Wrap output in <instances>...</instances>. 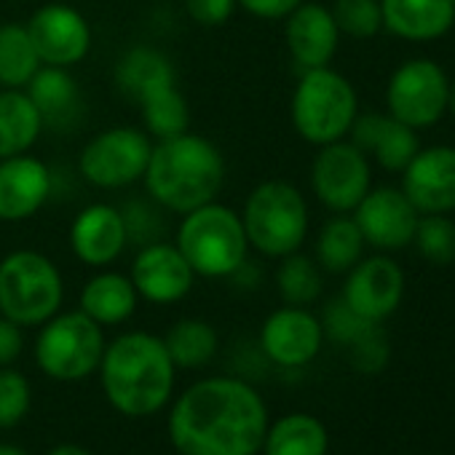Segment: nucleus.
Wrapping results in <instances>:
<instances>
[{
    "label": "nucleus",
    "instance_id": "nucleus-1",
    "mask_svg": "<svg viewBox=\"0 0 455 455\" xmlns=\"http://www.w3.org/2000/svg\"><path fill=\"white\" fill-rule=\"evenodd\" d=\"M268 407L242 378L190 383L169 410L166 434L180 455H252L268 431Z\"/></svg>",
    "mask_w": 455,
    "mask_h": 455
},
{
    "label": "nucleus",
    "instance_id": "nucleus-2",
    "mask_svg": "<svg viewBox=\"0 0 455 455\" xmlns=\"http://www.w3.org/2000/svg\"><path fill=\"white\" fill-rule=\"evenodd\" d=\"M97 372L108 404L126 418L156 415L174 396L177 367L164 340L145 330L113 338Z\"/></svg>",
    "mask_w": 455,
    "mask_h": 455
},
{
    "label": "nucleus",
    "instance_id": "nucleus-3",
    "mask_svg": "<svg viewBox=\"0 0 455 455\" xmlns=\"http://www.w3.org/2000/svg\"><path fill=\"white\" fill-rule=\"evenodd\" d=\"M142 182L153 204L185 214L217 198L225 182V158L204 134L182 132L153 142Z\"/></svg>",
    "mask_w": 455,
    "mask_h": 455
},
{
    "label": "nucleus",
    "instance_id": "nucleus-4",
    "mask_svg": "<svg viewBox=\"0 0 455 455\" xmlns=\"http://www.w3.org/2000/svg\"><path fill=\"white\" fill-rule=\"evenodd\" d=\"M174 244L201 279H231L250 260L242 214L217 198L182 214Z\"/></svg>",
    "mask_w": 455,
    "mask_h": 455
},
{
    "label": "nucleus",
    "instance_id": "nucleus-5",
    "mask_svg": "<svg viewBox=\"0 0 455 455\" xmlns=\"http://www.w3.org/2000/svg\"><path fill=\"white\" fill-rule=\"evenodd\" d=\"M250 250L263 258L282 260L298 252L311 228L306 196L287 180H266L255 185L239 212Z\"/></svg>",
    "mask_w": 455,
    "mask_h": 455
},
{
    "label": "nucleus",
    "instance_id": "nucleus-6",
    "mask_svg": "<svg viewBox=\"0 0 455 455\" xmlns=\"http://www.w3.org/2000/svg\"><path fill=\"white\" fill-rule=\"evenodd\" d=\"M356 116L359 97L343 73L330 65L300 73L290 100L292 129L300 140L316 148L346 140Z\"/></svg>",
    "mask_w": 455,
    "mask_h": 455
},
{
    "label": "nucleus",
    "instance_id": "nucleus-7",
    "mask_svg": "<svg viewBox=\"0 0 455 455\" xmlns=\"http://www.w3.org/2000/svg\"><path fill=\"white\" fill-rule=\"evenodd\" d=\"M65 303V279L57 263L38 250H14L0 260V316L20 327H41Z\"/></svg>",
    "mask_w": 455,
    "mask_h": 455
},
{
    "label": "nucleus",
    "instance_id": "nucleus-8",
    "mask_svg": "<svg viewBox=\"0 0 455 455\" xmlns=\"http://www.w3.org/2000/svg\"><path fill=\"white\" fill-rule=\"evenodd\" d=\"M105 346V327L76 308L60 311L38 327L33 356L46 378L57 383H78L97 372Z\"/></svg>",
    "mask_w": 455,
    "mask_h": 455
},
{
    "label": "nucleus",
    "instance_id": "nucleus-9",
    "mask_svg": "<svg viewBox=\"0 0 455 455\" xmlns=\"http://www.w3.org/2000/svg\"><path fill=\"white\" fill-rule=\"evenodd\" d=\"M153 140L140 126H110L97 132L78 156V174L100 190H121L142 182Z\"/></svg>",
    "mask_w": 455,
    "mask_h": 455
},
{
    "label": "nucleus",
    "instance_id": "nucleus-10",
    "mask_svg": "<svg viewBox=\"0 0 455 455\" xmlns=\"http://www.w3.org/2000/svg\"><path fill=\"white\" fill-rule=\"evenodd\" d=\"M447 92L450 78L442 65L428 57H412L391 73L386 110L399 124L420 132L447 116Z\"/></svg>",
    "mask_w": 455,
    "mask_h": 455
},
{
    "label": "nucleus",
    "instance_id": "nucleus-11",
    "mask_svg": "<svg viewBox=\"0 0 455 455\" xmlns=\"http://www.w3.org/2000/svg\"><path fill=\"white\" fill-rule=\"evenodd\" d=\"M372 188L370 156L351 140L322 145L311 161V190L332 214H351Z\"/></svg>",
    "mask_w": 455,
    "mask_h": 455
},
{
    "label": "nucleus",
    "instance_id": "nucleus-12",
    "mask_svg": "<svg viewBox=\"0 0 455 455\" xmlns=\"http://www.w3.org/2000/svg\"><path fill=\"white\" fill-rule=\"evenodd\" d=\"M351 217L359 225L367 247H375L380 252H396L412 247L420 212L412 206L402 188L380 185L367 190Z\"/></svg>",
    "mask_w": 455,
    "mask_h": 455
},
{
    "label": "nucleus",
    "instance_id": "nucleus-13",
    "mask_svg": "<svg viewBox=\"0 0 455 455\" xmlns=\"http://www.w3.org/2000/svg\"><path fill=\"white\" fill-rule=\"evenodd\" d=\"M25 25L44 65L70 70L92 52V25L70 4H46Z\"/></svg>",
    "mask_w": 455,
    "mask_h": 455
},
{
    "label": "nucleus",
    "instance_id": "nucleus-14",
    "mask_svg": "<svg viewBox=\"0 0 455 455\" xmlns=\"http://www.w3.org/2000/svg\"><path fill=\"white\" fill-rule=\"evenodd\" d=\"M324 346L322 319L306 306H282L271 311L260 327V348L268 362L284 370L311 364Z\"/></svg>",
    "mask_w": 455,
    "mask_h": 455
},
{
    "label": "nucleus",
    "instance_id": "nucleus-15",
    "mask_svg": "<svg viewBox=\"0 0 455 455\" xmlns=\"http://www.w3.org/2000/svg\"><path fill=\"white\" fill-rule=\"evenodd\" d=\"M129 279L140 300L153 306H174L190 295L198 276L174 242L156 239L142 244V250L134 255Z\"/></svg>",
    "mask_w": 455,
    "mask_h": 455
},
{
    "label": "nucleus",
    "instance_id": "nucleus-16",
    "mask_svg": "<svg viewBox=\"0 0 455 455\" xmlns=\"http://www.w3.org/2000/svg\"><path fill=\"white\" fill-rule=\"evenodd\" d=\"M404 271L388 255L362 258L343 284V300L367 322H386L404 300Z\"/></svg>",
    "mask_w": 455,
    "mask_h": 455
},
{
    "label": "nucleus",
    "instance_id": "nucleus-17",
    "mask_svg": "<svg viewBox=\"0 0 455 455\" xmlns=\"http://www.w3.org/2000/svg\"><path fill=\"white\" fill-rule=\"evenodd\" d=\"M70 250L86 268H110L129 244L124 212L113 204L94 201L84 206L70 222Z\"/></svg>",
    "mask_w": 455,
    "mask_h": 455
},
{
    "label": "nucleus",
    "instance_id": "nucleus-18",
    "mask_svg": "<svg viewBox=\"0 0 455 455\" xmlns=\"http://www.w3.org/2000/svg\"><path fill=\"white\" fill-rule=\"evenodd\" d=\"M402 190L420 214L455 212V148H420L402 172Z\"/></svg>",
    "mask_w": 455,
    "mask_h": 455
},
{
    "label": "nucleus",
    "instance_id": "nucleus-19",
    "mask_svg": "<svg viewBox=\"0 0 455 455\" xmlns=\"http://www.w3.org/2000/svg\"><path fill=\"white\" fill-rule=\"evenodd\" d=\"M52 169L41 158L30 153L0 158V222L36 217L52 198Z\"/></svg>",
    "mask_w": 455,
    "mask_h": 455
},
{
    "label": "nucleus",
    "instance_id": "nucleus-20",
    "mask_svg": "<svg viewBox=\"0 0 455 455\" xmlns=\"http://www.w3.org/2000/svg\"><path fill=\"white\" fill-rule=\"evenodd\" d=\"M284 44L292 65L303 70L327 68L340 46V30L335 17L322 4H303L284 17Z\"/></svg>",
    "mask_w": 455,
    "mask_h": 455
},
{
    "label": "nucleus",
    "instance_id": "nucleus-21",
    "mask_svg": "<svg viewBox=\"0 0 455 455\" xmlns=\"http://www.w3.org/2000/svg\"><path fill=\"white\" fill-rule=\"evenodd\" d=\"M383 30L410 44L444 38L455 25L452 0H380Z\"/></svg>",
    "mask_w": 455,
    "mask_h": 455
},
{
    "label": "nucleus",
    "instance_id": "nucleus-22",
    "mask_svg": "<svg viewBox=\"0 0 455 455\" xmlns=\"http://www.w3.org/2000/svg\"><path fill=\"white\" fill-rule=\"evenodd\" d=\"M140 306V295L132 279L121 271L100 268L78 295V308L94 319L100 327H118L134 316Z\"/></svg>",
    "mask_w": 455,
    "mask_h": 455
},
{
    "label": "nucleus",
    "instance_id": "nucleus-23",
    "mask_svg": "<svg viewBox=\"0 0 455 455\" xmlns=\"http://www.w3.org/2000/svg\"><path fill=\"white\" fill-rule=\"evenodd\" d=\"M46 124L25 89H0V158L30 153Z\"/></svg>",
    "mask_w": 455,
    "mask_h": 455
},
{
    "label": "nucleus",
    "instance_id": "nucleus-24",
    "mask_svg": "<svg viewBox=\"0 0 455 455\" xmlns=\"http://www.w3.org/2000/svg\"><path fill=\"white\" fill-rule=\"evenodd\" d=\"M263 455H327L330 434L311 412H287L268 423Z\"/></svg>",
    "mask_w": 455,
    "mask_h": 455
},
{
    "label": "nucleus",
    "instance_id": "nucleus-25",
    "mask_svg": "<svg viewBox=\"0 0 455 455\" xmlns=\"http://www.w3.org/2000/svg\"><path fill=\"white\" fill-rule=\"evenodd\" d=\"M116 84L129 100L140 102L142 97L177 84V73L169 57L161 54L158 49L132 46L116 65Z\"/></svg>",
    "mask_w": 455,
    "mask_h": 455
},
{
    "label": "nucleus",
    "instance_id": "nucleus-26",
    "mask_svg": "<svg viewBox=\"0 0 455 455\" xmlns=\"http://www.w3.org/2000/svg\"><path fill=\"white\" fill-rule=\"evenodd\" d=\"M25 92L33 100V105L38 108V113L44 116L46 126H65V124H70V118L81 108L78 84H76V78L70 76L68 68L44 65L33 76V81L25 86Z\"/></svg>",
    "mask_w": 455,
    "mask_h": 455
},
{
    "label": "nucleus",
    "instance_id": "nucleus-27",
    "mask_svg": "<svg viewBox=\"0 0 455 455\" xmlns=\"http://www.w3.org/2000/svg\"><path fill=\"white\" fill-rule=\"evenodd\" d=\"M364 236L351 214H332L316 234L314 260L327 274H348L364 258Z\"/></svg>",
    "mask_w": 455,
    "mask_h": 455
},
{
    "label": "nucleus",
    "instance_id": "nucleus-28",
    "mask_svg": "<svg viewBox=\"0 0 455 455\" xmlns=\"http://www.w3.org/2000/svg\"><path fill=\"white\" fill-rule=\"evenodd\" d=\"M161 340L177 370H201L220 351V335L204 319H180Z\"/></svg>",
    "mask_w": 455,
    "mask_h": 455
},
{
    "label": "nucleus",
    "instance_id": "nucleus-29",
    "mask_svg": "<svg viewBox=\"0 0 455 455\" xmlns=\"http://www.w3.org/2000/svg\"><path fill=\"white\" fill-rule=\"evenodd\" d=\"M44 68L36 44L22 22L0 25V89H25Z\"/></svg>",
    "mask_w": 455,
    "mask_h": 455
},
{
    "label": "nucleus",
    "instance_id": "nucleus-30",
    "mask_svg": "<svg viewBox=\"0 0 455 455\" xmlns=\"http://www.w3.org/2000/svg\"><path fill=\"white\" fill-rule=\"evenodd\" d=\"M137 105L142 116V129L150 134L153 142L190 132V105L185 94L177 89V84L142 97Z\"/></svg>",
    "mask_w": 455,
    "mask_h": 455
},
{
    "label": "nucleus",
    "instance_id": "nucleus-31",
    "mask_svg": "<svg viewBox=\"0 0 455 455\" xmlns=\"http://www.w3.org/2000/svg\"><path fill=\"white\" fill-rule=\"evenodd\" d=\"M274 282L287 306L308 308L311 303H316L322 298V290H324V276H322L319 263L314 258L303 255L300 250L279 260Z\"/></svg>",
    "mask_w": 455,
    "mask_h": 455
},
{
    "label": "nucleus",
    "instance_id": "nucleus-32",
    "mask_svg": "<svg viewBox=\"0 0 455 455\" xmlns=\"http://www.w3.org/2000/svg\"><path fill=\"white\" fill-rule=\"evenodd\" d=\"M420 150V140L418 132L399 124L396 118H391L388 113L383 116V124L367 150V156H372L378 161L380 169L402 174L404 166L415 158V153Z\"/></svg>",
    "mask_w": 455,
    "mask_h": 455
},
{
    "label": "nucleus",
    "instance_id": "nucleus-33",
    "mask_svg": "<svg viewBox=\"0 0 455 455\" xmlns=\"http://www.w3.org/2000/svg\"><path fill=\"white\" fill-rule=\"evenodd\" d=\"M412 247L431 266H452L455 263V222L447 214H423L418 220Z\"/></svg>",
    "mask_w": 455,
    "mask_h": 455
},
{
    "label": "nucleus",
    "instance_id": "nucleus-34",
    "mask_svg": "<svg viewBox=\"0 0 455 455\" xmlns=\"http://www.w3.org/2000/svg\"><path fill=\"white\" fill-rule=\"evenodd\" d=\"M330 12L335 17L340 36L367 41L383 30L380 0H335V6Z\"/></svg>",
    "mask_w": 455,
    "mask_h": 455
},
{
    "label": "nucleus",
    "instance_id": "nucleus-35",
    "mask_svg": "<svg viewBox=\"0 0 455 455\" xmlns=\"http://www.w3.org/2000/svg\"><path fill=\"white\" fill-rule=\"evenodd\" d=\"M33 407V386L25 372L0 367V428H17Z\"/></svg>",
    "mask_w": 455,
    "mask_h": 455
},
{
    "label": "nucleus",
    "instance_id": "nucleus-36",
    "mask_svg": "<svg viewBox=\"0 0 455 455\" xmlns=\"http://www.w3.org/2000/svg\"><path fill=\"white\" fill-rule=\"evenodd\" d=\"M375 322H367L362 319L343 298L338 300H330L327 308H324V316H322V330H324V338L340 343V346H351L356 343L367 330H372Z\"/></svg>",
    "mask_w": 455,
    "mask_h": 455
},
{
    "label": "nucleus",
    "instance_id": "nucleus-37",
    "mask_svg": "<svg viewBox=\"0 0 455 455\" xmlns=\"http://www.w3.org/2000/svg\"><path fill=\"white\" fill-rule=\"evenodd\" d=\"M351 348V364L359 372H380L391 356L388 340L380 330V324H375L372 330H367L356 343L348 346Z\"/></svg>",
    "mask_w": 455,
    "mask_h": 455
},
{
    "label": "nucleus",
    "instance_id": "nucleus-38",
    "mask_svg": "<svg viewBox=\"0 0 455 455\" xmlns=\"http://www.w3.org/2000/svg\"><path fill=\"white\" fill-rule=\"evenodd\" d=\"M236 0H185V14L201 28H220L236 14Z\"/></svg>",
    "mask_w": 455,
    "mask_h": 455
},
{
    "label": "nucleus",
    "instance_id": "nucleus-39",
    "mask_svg": "<svg viewBox=\"0 0 455 455\" xmlns=\"http://www.w3.org/2000/svg\"><path fill=\"white\" fill-rule=\"evenodd\" d=\"M25 351V327L0 316V367H14Z\"/></svg>",
    "mask_w": 455,
    "mask_h": 455
},
{
    "label": "nucleus",
    "instance_id": "nucleus-40",
    "mask_svg": "<svg viewBox=\"0 0 455 455\" xmlns=\"http://www.w3.org/2000/svg\"><path fill=\"white\" fill-rule=\"evenodd\" d=\"M236 4H239V9H244L255 20L279 22V20L290 17L303 0H236Z\"/></svg>",
    "mask_w": 455,
    "mask_h": 455
},
{
    "label": "nucleus",
    "instance_id": "nucleus-41",
    "mask_svg": "<svg viewBox=\"0 0 455 455\" xmlns=\"http://www.w3.org/2000/svg\"><path fill=\"white\" fill-rule=\"evenodd\" d=\"M49 455H92L86 447L76 444V442H60L49 450Z\"/></svg>",
    "mask_w": 455,
    "mask_h": 455
},
{
    "label": "nucleus",
    "instance_id": "nucleus-42",
    "mask_svg": "<svg viewBox=\"0 0 455 455\" xmlns=\"http://www.w3.org/2000/svg\"><path fill=\"white\" fill-rule=\"evenodd\" d=\"M447 113L455 118V81H450V92H447Z\"/></svg>",
    "mask_w": 455,
    "mask_h": 455
},
{
    "label": "nucleus",
    "instance_id": "nucleus-43",
    "mask_svg": "<svg viewBox=\"0 0 455 455\" xmlns=\"http://www.w3.org/2000/svg\"><path fill=\"white\" fill-rule=\"evenodd\" d=\"M0 455H28V452L17 444H0Z\"/></svg>",
    "mask_w": 455,
    "mask_h": 455
},
{
    "label": "nucleus",
    "instance_id": "nucleus-44",
    "mask_svg": "<svg viewBox=\"0 0 455 455\" xmlns=\"http://www.w3.org/2000/svg\"><path fill=\"white\" fill-rule=\"evenodd\" d=\"M252 455H263V452H252Z\"/></svg>",
    "mask_w": 455,
    "mask_h": 455
},
{
    "label": "nucleus",
    "instance_id": "nucleus-45",
    "mask_svg": "<svg viewBox=\"0 0 455 455\" xmlns=\"http://www.w3.org/2000/svg\"><path fill=\"white\" fill-rule=\"evenodd\" d=\"M452 4H455V0H452Z\"/></svg>",
    "mask_w": 455,
    "mask_h": 455
}]
</instances>
